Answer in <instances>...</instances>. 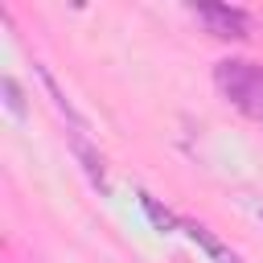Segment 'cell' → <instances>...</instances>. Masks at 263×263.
I'll return each mask as SVG.
<instances>
[{
	"label": "cell",
	"mask_w": 263,
	"mask_h": 263,
	"mask_svg": "<svg viewBox=\"0 0 263 263\" xmlns=\"http://www.w3.org/2000/svg\"><path fill=\"white\" fill-rule=\"evenodd\" d=\"M214 82L218 90L247 115H263V66L242 62V58H226L214 66Z\"/></svg>",
	"instance_id": "6da1fadb"
},
{
	"label": "cell",
	"mask_w": 263,
	"mask_h": 263,
	"mask_svg": "<svg viewBox=\"0 0 263 263\" xmlns=\"http://www.w3.org/2000/svg\"><path fill=\"white\" fill-rule=\"evenodd\" d=\"M193 12L210 25L214 37H247V29H251V16L242 8H230V4H197Z\"/></svg>",
	"instance_id": "7a4b0ae2"
},
{
	"label": "cell",
	"mask_w": 263,
	"mask_h": 263,
	"mask_svg": "<svg viewBox=\"0 0 263 263\" xmlns=\"http://www.w3.org/2000/svg\"><path fill=\"white\" fill-rule=\"evenodd\" d=\"M144 210H148V214H152V222H156V226H160V230H164V226H173V214H164V210H160V205H156V201H152V197H148V193H144Z\"/></svg>",
	"instance_id": "3957f363"
},
{
	"label": "cell",
	"mask_w": 263,
	"mask_h": 263,
	"mask_svg": "<svg viewBox=\"0 0 263 263\" xmlns=\"http://www.w3.org/2000/svg\"><path fill=\"white\" fill-rule=\"evenodd\" d=\"M4 95H8V107H12L16 115H21L25 107H21V90H16V82H12V78H4Z\"/></svg>",
	"instance_id": "277c9868"
}]
</instances>
